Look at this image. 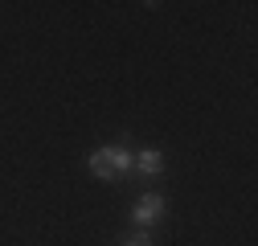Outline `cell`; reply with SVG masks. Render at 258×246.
<instances>
[{
  "instance_id": "cell-1",
  "label": "cell",
  "mask_w": 258,
  "mask_h": 246,
  "mask_svg": "<svg viewBox=\"0 0 258 246\" xmlns=\"http://www.w3.org/2000/svg\"><path fill=\"white\" fill-rule=\"evenodd\" d=\"M132 164H136V152H132V144H127V136L119 144H111V148L90 152V172L103 176V180H123L127 172H132Z\"/></svg>"
},
{
  "instance_id": "cell-2",
  "label": "cell",
  "mask_w": 258,
  "mask_h": 246,
  "mask_svg": "<svg viewBox=\"0 0 258 246\" xmlns=\"http://www.w3.org/2000/svg\"><path fill=\"white\" fill-rule=\"evenodd\" d=\"M164 213H168V197H164V193H144V197H136V205H132V222H136V226H156Z\"/></svg>"
},
{
  "instance_id": "cell-3",
  "label": "cell",
  "mask_w": 258,
  "mask_h": 246,
  "mask_svg": "<svg viewBox=\"0 0 258 246\" xmlns=\"http://www.w3.org/2000/svg\"><path fill=\"white\" fill-rule=\"evenodd\" d=\"M140 176H160L164 172V152L160 148H144V152H136V164H132Z\"/></svg>"
},
{
  "instance_id": "cell-4",
  "label": "cell",
  "mask_w": 258,
  "mask_h": 246,
  "mask_svg": "<svg viewBox=\"0 0 258 246\" xmlns=\"http://www.w3.org/2000/svg\"><path fill=\"white\" fill-rule=\"evenodd\" d=\"M123 246H152V238H148V234H132Z\"/></svg>"
}]
</instances>
